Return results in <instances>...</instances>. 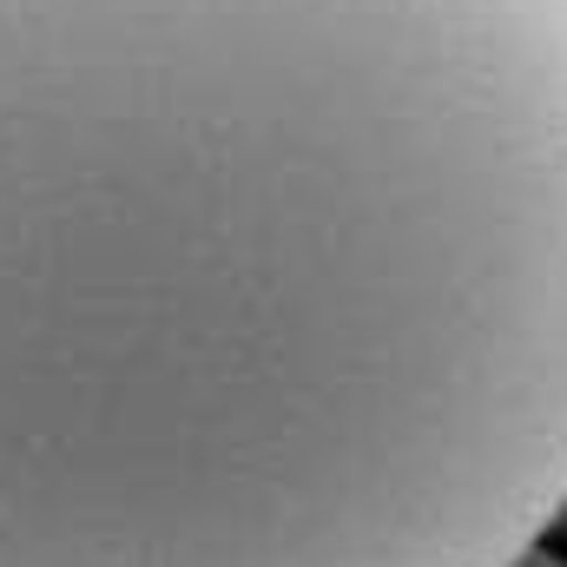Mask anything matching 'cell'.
<instances>
[{"label":"cell","instance_id":"6da1fadb","mask_svg":"<svg viewBox=\"0 0 567 567\" xmlns=\"http://www.w3.org/2000/svg\"><path fill=\"white\" fill-rule=\"evenodd\" d=\"M567 508V0H0V567H508Z\"/></svg>","mask_w":567,"mask_h":567},{"label":"cell","instance_id":"7a4b0ae2","mask_svg":"<svg viewBox=\"0 0 567 567\" xmlns=\"http://www.w3.org/2000/svg\"><path fill=\"white\" fill-rule=\"evenodd\" d=\"M508 567H567V561L555 555V548H542V542H535V548H522V555H515Z\"/></svg>","mask_w":567,"mask_h":567}]
</instances>
